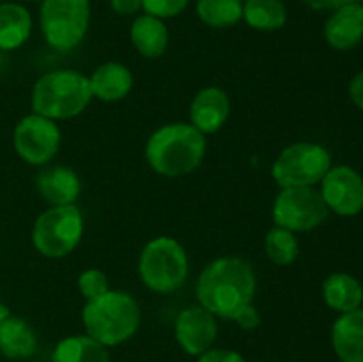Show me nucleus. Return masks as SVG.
Here are the masks:
<instances>
[{
  "mask_svg": "<svg viewBox=\"0 0 363 362\" xmlns=\"http://www.w3.org/2000/svg\"><path fill=\"white\" fill-rule=\"evenodd\" d=\"M257 277L250 263L238 256H223L204 266L197 279L199 305L216 318L236 322L254 305Z\"/></svg>",
  "mask_w": 363,
  "mask_h": 362,
  "instance_id": "obj_1",
  "label": "nucleus"
},
{
  "mask_svg": "<svg viewBox=\"0 0 363 362\" xmlns=\"http://www.w3.org/2000/svg\"><path fill=\"white\" fill-rule=\"evenodd\" d=\"M206 135L190 123L163 124L145 144V160L160 176L179 177L194 172L206 155Z\"/></svg>",
  "mask_w": 363,
  "mask_h": 362,
  "instance_id": "obj_2",
  "label": "nucleus"
},
{
  "mask_svg": "<svg viewBox=\"0 0 363 362\" xmlns=\"http://www.w3.org/2000/svg\"><path fill=\"white\" fill-rule=\"evenodd\" d=\"M140 305L126 291L108 290L82 309L85 334L103 346L112 348L126 343L140 327Z\"/></svg>",
  "mask_w": 363,
  "mask_h": 362,
  "instance_id": "obj_3",
  "label": "nucleus"
},
{
  "mask_svg": "<svg viewBox=\"0 0 363 362\" xmlns=\"http://www.w3.org/2000/svg\"><path fill=\"white\" fill-rule=\"evenodd\" d=\"M94 98L89 77L74 70H53L38 78L32 89V112L52 121L80 116Z\"/></svg>",
  "mask_w": 363,
  "mask_h": 362,
  "instance_id": "obj_4",
  "label": "nucleus"
},
{
  "mask_svg": "<svg viewBox=\"0 0 363 362\" xmlns=\"http://www.w3.org/2000/svg\"><path fill=\"white\" fill-rule=\"evenodd\" d=\"M190 263L183 245L172 236L152 238L138 258V275L145 287L160 295L174 293L188 279Z\"/></svg>",
  "mask_w": 363,
  "mask_h": 362,
  "instance_id": "obj_5",
  "label": "nucleus"
},
{
  "mask_svg": "<svg viewBox=\"0 0 363 362\" xmlns=\"http://www.w3.org/2000/svg\"><path fill=\"white\" fill-rule=\"evenodd\" d=\"M84 236V216L77 204L50 206L35 219L32 243L35 251L50 259L69 256Z\"/></svg>",
  "mask_w": 363,
  "mask_h": 362,
  "instance_id": "obj_6",
  "label": "nucleus"
},
{
  "mask_svg": "<svg viewBox=\"0 0 363 362\" xmlns=\"http://www.w3.org/2000/svg\"><path fill=\"white\" fill-rule=\"evenodd\" d=\"M332 165V155L325 146L301 141L280 151L272 165V177L280 188L315 187Z\"/></svg>",
  "mask_w": 363,
  "mask_h": 362,
  "instance_id": "obj_7",
  "label": "nucleus"
},
{
  "mask_svg": "<svg viewBox=\"0 0 363 362\" xmlns=\"http://www.w3.org/2000/svg\"><path fill=\"white\" fill-rule=\"evenodd\" d=\"M41 32L52 48L67 52L84 41L91 21L89 0H43Z\"/></svg>",
  "mask_w": 363,
  "mask_h": 362,
  "instance_id": "obj_8",
  "label": "nucleus"
},
{
  "mask_svg": "<svg viewBox=\"0 0 363 362\" xmlns=\"http://www.w3.org/2000/svg\"><path fill=\"white\" fill-rule=\"evenodd\" d=\"M272 215L275 226L296 234L321 226L328 219L330 209L315 187H289L280 188Z\"/></svg>",
  "mask_w": 363,
  "mask_h": 362,
  "instance_id": "obj_9",
  "label": "nucleus"
},
{
  "mask_svg": "<svg viewBox=\"0 0 363 362\" xmlns=\"http://www.w3.org/2000/svg\"><path fill=\"white\" fill-rule=\"evenodd\" d=\"M60 135L57 121L39 114H28L18 121L13 133V144L18 156L30 165H48L60 148Z\"/></svg>",
  "mask_w": 363,
  "mask_h": 362,
  "instance_id": "obj_10",
  "label": "nucleus"
},
{
  "mask_svg": "<svg viewBox=\"0 0 363 362\" xmlns=\"http://www.w3.org/2000/svg\"><path fill=\"white\" fill-rule=\"evenodd\" d=\"M323 201L339 216H354L363 209V177L350 165H332L321 180Z\"/></svg>",
  "mask_w": 363,
  "mask_h": 362,
  "instance_id": "obj_11",
  "label": "nucleus"
},
{
  "mask_svg": "<svg viewBox=\"0 0 363 362\" xmlns=\"http://www.w3.org/2000/svg\"><path fill=\"white\" fill-rule=\"evenodd\" d=\"M174 334L183 351L191 357H199L215 344L218 336L216 316L202 305H190L177 314Z\"/></svg>",
  "mask_w": 363,
  "mask_h": 362,
  "instance_id": "obj_12",
  "label": "nucleus"
},
{
  "mask_svg": "<svg viewBox=\"0 0 363 362\" xmlns=\"http://www.w3.org/2000/svg\"><path fill=\"white\" fill-rule=\"evenodd\" d=\"M230 114V102L222 87L201 89L190 103V124L201 133L211 135L222 130Z\"/></svg>",
  "mask_w": 363,
  "mask_h": 362,
  "instance_id": "obj_13",
  "label": "nucleus"
},
{
  "mask_svg": "<svg viewBox=\"0 0 363 362\" xmlns=\"http://www.w3.org/2000/svg\"><path fill=\"white\" fill-rule=\"evenodd\" d=\"M325 39L333 50L354 48L363 39V4L354 2L339 7L325 23Z\"/></svg>",
  "mask_w": 363,
  "mask_h": 362,
  "instance_id": "obj_14",
  "label": "nucleus"
},
{
  "mask_svg": "<svg viewBox=\"0 0 363 362\" xmlns=\"http://www.w3.org/2000/svg\"><path fill=\"white\" fill-rule=\"evenodd\" d=\"M39 195L50 206L77 204L82 194V181L71 167H45L35 180Z\"/></svg>",
  "mask_w": 363,
  "mask_h": 362,
  "instance_id": "obj_15",
  "label": "nucleus"
},
{
  "mask_svg": "<svg viewBox=\"0 0 363 362\" xmlns=\"http://www.w3.org/2000/svg\"><path fill=\"white\" fill-rule=\"evenodd\" d=\"M332 346L340 362H363V309L344 312L332 327Z\"/></svg>",
  "mask_w": 363,
  "mask_h": 362,
  "instance_id": "obj_16",
  "label": "nucleus"
},
{
  "mask_svg": "<svg viewBox=\"0 0 363 362\" xmlns=\"http://www.w3.org/2000/svg\"><path fill=\"white\" fill-rule=\"evenodd\" d=\"M92 96L101 102H121L133 89V73L121 62H103L89 77Z\"/></svg>",
  "mask_w": 363,
  "mask_h": 362,
  "instance_id": "obj_17",
  "label": "nucleus"
},
{
  "mask_svg": "<svg viewBox=\"0 0 363 362\" xmlns=\"http://www.w3.org/2000/svg\"><path fill=\"white\" fill-rule=\"evenodd\" d=\"M130 38L135 50L145 59H158L169 46V28L162 18L151 14H140L133 20Z\"/></svg>",
  "mask_w": 363,
  "mask_h": 362,
  "instance_id": "obj_18",
  "label": "nucleus"
},
{
  "mask_svg": "<svg viewBox=\"0 0 363 362\" xmlns=\"http://www.w3.org/2000/svg\"><path fill=\"white\" fill-rule=\"evenodd\" d=\"M323 300L339 314L357 311L363 304V286L357 277L335 272L323 283Z\"/></svg>",
  "mask_w": 363,
  "mask_h": 362,
  "instance_id": "obj_19",
  "label": "nucleus"
},
{
  "mask_svg": "<svg viewBox=\"0 0 363 362\" xmlns=\"http://www.w3.org/2000/svg\"><path fill=\"white\" fill-rule=\"evenodd\" d=\"M38 350V336L25 319L7 316L0 319V353L7 358H30Z\"/></svg>",
  "mask_w": 363,
  "mask_h": 362,
  "instance_id": "obj_20",
  "label": "nucleus"
},
{
  "mask_svg": "<svg viewBox=\"0 0 363 362\" xmlns=\"http://www.w3.org/2000/svg\"><path fill=\"white\" fill-rule=\"evenodd\" d=\"M32 32V16L23 6L13 2L0 4V50L20 48Z\"/></svg>",
  "mask_w": 363,
  "mask_h": 362,
  "instance_id": "obj_21",
  "label": "nucleus"
},
{
  "mask_svg": "<svg viewBox=\"0 0 363 362\" xmlns=\"http://www.w3.org/2000/svg\"><path fill=\"white\" fill-rule=\"evenodd\" d=\"M52 362H110V353L108 348L84 334L59 341L52 353Z\"/></svg>",
  "mask_w": 363,
  "mask_h": 362,
  "instance_id": "obj_22",
  "label": "nucleus"
},
{
  "mask_svg": "<svg viewBox=\"0 0 363 362\" xmlns=\"http://www.w3.org/2000/svg\"><path fill=\"white\" fill-rule=\"evenodd\" d=\"M243 20L255 31H279L287 21V9L282 0H245Z\"/></svg>",
  "mask_w": 363,
  "mask_h": 362,
  "instance_id": "obj_23",
  "label": "nucleus"
},
{
  "mask_svg": "<svg viewBox=\"0 0 363 362\" xmlns=\"http://www.w3.org/2000/svg\"><path fill=\"white\" fill-rule=\"evenodd\" d=\"M197 14L213 28L233 27L243 20L241 0H197Z\"/></svg>",
  "mask_w": 363,
  "mask_h": 362,
  "instance_id": "obj_24",
  "label": "nucleus"
},
{
  "mask_svg": "<svg viewBox=\"0 0 363 362\" xmlns=\"http://www.w3.org/2000/svg\"><path fill=\"white\" fill-rule=\"evenodd\" d=\"M266 256L269 261L279 266H289L296 261L300 254V245H298L296 234L284 227H272L264 238Z\"/></svg>",
  "mask_w": 363,
  "mask_h": 362,
  "instance_id": "obj_25",
  "label": "nucleus"
},
{
  "mask_svg": "<svg viewBox=\"0 0 363 362\" xmlns=\"http://www.w3.org/2000/svg\"><path fill=\"white\" fill-rule=\"evenodd\" d=\"M78 291L82 293V297L85 300H94V298L101 297L103 293L110 290L108 277L105 275V272L98 268H87L78 275Z\"/></svg>",
  "mask_w": 363,
  "mask_h": 362,
  "instance_id": "obj_26",
  "label": "nucleus"
},
{
  "mask_svg": "<svg viewBox=\"0 0 363 362\" xmlns=\"http://www.w3.org/2000/svg\"><path fill=\"white\" fill-rule=\"evenodd\" d=\"M190 0H142V9L156 18H174L186 9Z\"/></svg>",
  "mask_w": 363,
  "mask_h": 362,
  "instance_id": "obj_27",
  "label": "nucleus"
},
{
  "mask_svg": "<svg viewBox=\"0 0 363 362\" xmlns=\"http://www.w3.org/2000/svg\"><path fill=\"white\" fill-rule=\"evenodd\" d=\"M197 362H247V358L234 350L225 348H209L197 357Z\"/></svg>",
  "mask_w": 363,
  "mask_h": 362,
  "instance_id": "obj_28",
  "label": "nucleus"
},
{
  "mask_svg": "<svg viewBox=\"0 0 363 362\" xmlns=\"http://www.w3.org/2000/svg\"><path fill=\"white\" fill-rule=\"evenodd\" d=\"M301 2L314 11H335L347 4L362 2V0H301Z\"/></svg>",
  "mask_w": 363,
  "mask_h": 362,
  "instance_id": "obj_29",
  "label": "nucleus"
},
{
  "mask_svg": "<svg viewBox=\"0 0 363 362\" xmlns=\"http://www.w3.org/2000/svg\"><path fill=\"white\" fill-rule=\"evenodd\" d=\"M110 6L121 16H133L142 9V0H110Z\"/></svg>",
  "mask_w": 363,
  "mask_h": 362,
  "instance_id": "obj_30",
  "label": "nucleus"
},
{
  "mask_svg": "<svg viewBox=\"0 0 363 362\" xmlns=\"http://www.w3.org/2000/svg\"><path fill=\"white\" fill-rule=\"evenodd\" d=\"M350 98L354 106H358L363 112V71L354 75L353 80L350 82Z\"/></svg>",
  "mask_w": 363,
  "mask_h": 362,
  "instance_id": "obj_31",
  "label": "nucleus"
},
{
  "mask_svg": "<svg viewBox=\"0 0 363 362\" xmlns=\"http://www.w3.org/2000/svg\"><path fill=\"white\" fill-rule=\"evenodd\" d=\"M236 323L241 327V329L254 330V329H257L259 323H261V316H259L257 309L252 305V307H248L247 311H245L243 314L236 319Z\"/></svg>",
  "mask_w": 363,
  "mask_h": 362,
  "instance_id": "obj_32",
  "label": "nucleus"
},
{
  "mask_svg": "<svg viewBox=\"0 0 363 362\" xmlns=\"http://www.w3.org/2000/svg\"><path fill=\"white\" fill-rule=\"evenodd\" d=\"M241 2H245V0H241Z\"/></svg>",
  "mask_w": 363,
  "mask_h": 362,
  "instance_id": "obj_33",
  "label": "nucleus"
}]
</instances>
